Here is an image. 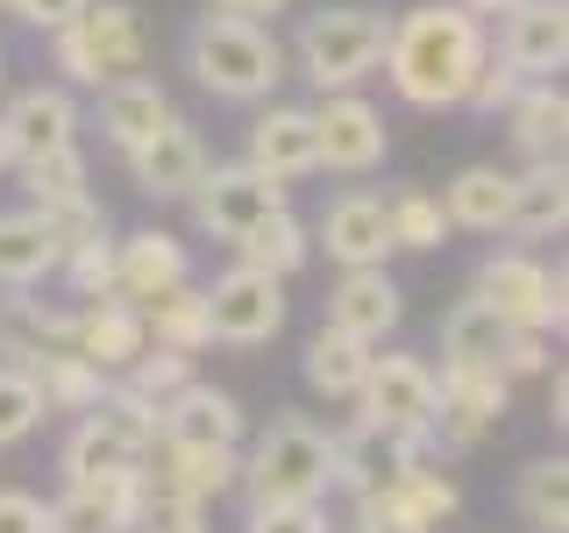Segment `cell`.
Returning <instances> with one entry per match:
<instances>
[{
    "label": "cell",
    "instance_id": "e575fe53",
    "mask_svg": "<svg viewBox=\"0 0 569 533\" xmlns=\"http://www.w3.org/2000/svg\"><path fill=\"white\" fill-rule=\"evenodd\" d=\"M142 328H150V342H164V349H186V355H200L213 349V334H207V292L200 284H171V292H157L150 306H142Z\"/></svg>",
    "mask_w": 569,
    "mask_h": 533
},
{
    "label": "cell",
    "instance_id": "8fae6325",
    "mask_svg": "<svg viewBox=\"0 0 569 533\" xmlns=\"http://www.w3.org/2000/svg\"><path fill=\"white\" fill-rule=\"evenodd\" d=\"M356 413L406 426V434H420L435 449V370L420 355H370L363 384H356Z\"/></svg>",
    "mask_w": 569,
    "mask_h": 533
},
{
    "label": "cell",
    "instance_id": "d590c367",
    "mask_svg": "<svg viewBox=\"0 0 569 533\" xmlns=\"http://www.w3.org/2000/svg\"><path fill=\"white\" fill-rule=\"evenodd\" d=\"M299 370H307V384L320 399H356V384H363V370H370V342H356L342 328H320L307 342V363Z\"/></svg>",
    "mask_w": 569,
    "mask_h": 533
},
{
    "label": "cell",
    "instance_id": "816d5d0a",
    "mask_svg": "<svg viewBox=\"0 0 569 533\" xmlns=\"http://www.w3.org/2000/svg\"><path fill=\"white\" fill-rule=\"evenodd\" d=\"M470 14H506V8H520V0H462Z\"/></svg>",
    "mask_w": 569,
    "mask_h": 533
},
{
    "label": "cell",
    "instance_id": "d6986e66",
    "mask_svg": "<svg viewBox=\"0 0 569 533\" xmlns=\"http://www.w3.org/2000/svg\"><path fill=\"white\" fill-rule=\"evenodd\" d=\"M0 129H8L14 164H29V157L58 150V142H79V100L64 86H22L8 100V114H0Z\"/></svg>",
    "mask_w": 569,
    "mask_h": 533
},
{
    "label": "cell",
    "instance_id": "7c38bea8",
    "mask_svg": "<svg viewBox=\"0 0 569 533\" xmlns=\"http://www.w3.org/2000/svg\"><path fill=\"white\" fill-rule=\"evenodd\" d=\"M512 399L506 370H441L435 378V449H477L485 434H498Z\"/></svg>",
    "mask_w": 569,
    "mask_h": 533
},
{
    "label": "cell",
    "instance_id": "9c48e42d",
    "mask_svg": "<svg viewBox=\"0 0 569 533\" xmlns=\"http://www.w3.org/2000/svg\"><path fill=\"white\" fill-rule=\"evenodd\" d=\"M186 200H192V221H200V235L236 242L249 221H263L271 207H284V178L257 171L249 157H242V164H207L200 185H192Z\"/></svg>",
    "mask_w": 569,
    "mask_h": 533
},
{
    "label": "cell",
    "instance_id": "f35d334b",
    "mask_svg": "<svg viewBox=\"0 0 569 533\" xmlns=\"http://www.w3.org/2000/svg\"><path fill=\"white\" fill-rule=\"evenodd\" d=\"M385 221H391V249H441L449 242V213H441V200H427V192H391Z\"/></svg>",
    "mask_w": 569,
    "mask_h": 533
},
{
    "label": "cell",
    "instance_id": "b9f144b4",
    "mask_svg": "<svg viewBox=\"0 0 569 533\" xmlns=\"http://www.w3.org/2000/svg\"><path fill=\"white\" fill-rule=\"evenodd\" d=\"M36 426H43V391L22 363H0V449L29 441Z\"/></svg>",
    "mask_w": 569,
    "mask_h": 533
},
{
    "label": "cell",
    "instance_id": "3957f363",
    "mask_svg": "<svg viewBox=\"0 0 569 533\" xmlns=\"http://www.w3.org/2000/svg\"><path fill=\"white\" fill-rule=\"evenodd\" d=\"M236 484L249 505H292V497H328L335 491V434L299 413L271 420L236 462Z\"/></svg>",
    "mask_w": 569,
    "mask_h": 533
},
{
    "label": "cell",
    "instance_id": "60d3db41",
    "mask_svg": "<svg viewBox=\"0 0 569 533\" xmlns=\"http://www.w3.org/2000/svg\"><path fill=\"white\" fill-rule=\"evenodd\" d=\"M86 413H100L107 426H114V434H129L136 449H157V399H142L136 384L107 378V391H100L93 405H86Z\"/></svg>",
    "mask_w": 569,
    "mask_h": 533
},
{
    "label": "cell",
    "instance_id": "bcb514c9",
    "mask_svg": "<svg viewBox=\"0 0 569 533\" xmlns=\"http://www.w3.org/2000/svg\"><path fill=\"white\" fill-rule=\"evenodd\" d=\"M520 71H512L506 58H485V71H477V79H470V93H462V107H477V114H506V100L512 93H520Z\"/></svg>",
    "mask_w": 569,
    "mask_h": 533
},
{
    "label": "cell",
    "instance_id": "ba28073f",
    "mask_svg": "<svg viewBox=\"0 0 569 533\" xmlns=\"http://www.w3.org/2000/svg\"><path fill=\"white\" fill-rule=\"evenodd\" d=\"M456 505H462V491L449 484V476L427 470V462H413L406 476H391V484L356 497L349 526H363V533H441L456 520Z\"/></svg>",
    "mask_w": 569,
    "mask_h": 533
},
{
    "label": "cell",
    "instance_id": "db71d44e",
    "mask_svg": "<svg viewBox=\"0 0 569 533\" xmlns=\"http://www.w3.org/2000/svg\"><path fill=\"white\" fill-rule=\"evenodd\" d=\"M0 86H8V58H0Z\"/></svg>",
    "mask_w": 569,
    "mask_h": 533
},
{
    "label": "cell",
    "instance_id": "83f0119b",
    "mask_svg": "<svg viewBox=\"0 0 569 533\" xmlns=\"http://www.w3.org/2000/svg\"><path fill=\"white\" fill-rule=\"evenodd\" d=\"M506 228H512V235H527V242H548V235H562V228H569V171H562V157H541V164L512 171V213H506Z\"/></svg>",
    "mask_w": 569,
    "mask_h": 533
},
{
    "label": "cell",
    "instance_id": "8d00e7d4",
    "mask_svg": "<svg viewBox=\"0 0 569 533\" xmlns=\"http://www.w3.org/2000/svg\"><path fill=\"white\" fill-rule=\"evenodd\" d=\"M29 185L36 207H71V200H93V164H86L79 142H58V150L29 157V164H14Z\"/></svg>",
    "mask_w": 569,
    "mask_h": 533
},
{
    "label": "cell",
    "instance_id": "f6af8a7d",
    "mask_svg": "<svg viewBox=\"0 0 569 533\" xmlns=\"http://www.w3.org/2000/svg\"><path fill=\"white\" fill-rule=\"evenodd\" d=\"M242 533H335L328 497H292V505H249Z\"/></svg>",
    "mask_w": 569,
    "mask_h": 533
},
{
    "label": "cell",
    "instance_id": "d4e9b609",
    "mask_svg": "<svg viewBox=\"0 0 569 533\" xmlns=\"http://www.w3.org/2000/svg\"><path fill=\"white\" fill-rule=\"evenodd\" d=\"M320 242H328V257L356 271V263H385L391 257V221H385V200H370V192H342L328 213H320Z\"/></svg>",
    "mask_w": 569,
    "mask_h": 533
},
{
    "label": "cell",
    "instance_id": "681fc988",
    "mask_svg": "<svg viewBox=\"0 0 569 533\" xmlns=\"http://www.w3.org/2000/svg\"><path fill=\"white\" fill-rule=\"evenodd\" d=\"M221 14H242V22H263V14H284L292 0H213Z\"/></svg>",
    "mask_w": 569,
    "mask_h": 533
},
{
    "label": "cell",
    "instance_id": "2e32d148",
    "mask_svg": "<svg viewBox=\"0 0 569 533\" xmlns=\"http://www.w3.org/2000/svg\"><path fill=\"white\" fill-rule=\"evenodd\" d=\"M242 405L213 384H178L171 399H157V441H186V449H242Z\"/></svg>",
    "mask_w": 569,
    "mask_h": 533
},
{
    "label": "cell",
    "instance_id": "836d02e7",
    "mask_svg": "<svg viewBox=\"0 0 569 533\" xmlns=\"http://www.w3.org/2000/svg\"><path fill=\"white\" fill-rule=\"evenodd\" d=\"M71 328H79V313H71V306H43V299L14 292L8 306H0V355L29 363L36 349H64Z\"/></svg>",
    "mask_w": 569,
    "mask_h": 533
},
{
    "label": "cell",
    "instance_id": "30bf717a",
    "mask_svg": "<svg viewBox=\"0 0 569 533\" xmlns=\"http://www.w3.org/2000/svg\"><path fill=\"white\" fill-rule=\"evenodd\" d=\"M385 150H391L385 114L356 93V86H349V93H320V107H313V164L320 171L363 178V171L385 164Z\"/></svg>",
    "mask_w": 569,
    "mask_h": 533
},
{
    "label": "cell",
    "instance_id": "c3c4849f",
    "mask_svg": "<svg viewBox=\"0 0 569 533\" xmlns=\"http://www.w3.org/2000/svg\"><path fill=\"white\" fill-rule=\"evenodd\" d=\"M0 8H8L14 14V22H29V29H58V22H71V14H79L86 8V0H0Z\"/></svg>",
    "mask_w": 569,
    "mask_h": 533
},
{
    "label": "cell",
    "instance_id": "8992f818",
    "mask_svg": "<svg viewBox=\"0 0 569 533\" xmlns=\"http://www.w3.org/2000/svg\"><path fill=\"white\" fill-rule=\"evenodd\" d=\"M200 292H207V334L228 349H263L284 328V278L257 271V263H236Z\"/></svg>",
    "mask_w": 569,
    "mask_h": 533
},
{
    "label": "cell",
    "instance_id": "ee69618b",
    "mask_svg": "<svg viewBox=\"0 0 569 533\" xmlns=\"http://www.w3.org/2000/svg\"><path fill=\"white\" fill-rule=\"evenodd\" d=\"M129 533H213L200 497H178V491H142L136 526Z\"/></svg>",
    "mask_w": 569,
    "mask_h": 533
},
{
    "label": "cell",
    "instance_id": "7dc6e473",
    "mask_svg": "<svg viewBox=\"0 0 569 533\" xmlns=\"http://www.w3.org/2000/svg\"><path fill=\"white\" fill-rule=\"evenodd\" d=\"M0 533H50V505L36 491H0Z\"/></svg>",
    "mask_w": 569,
    "mask_h": 533
},
{
    "label": "cell",
    "instance_id": "603a6c76",
    "mask_svg": "<svg viewBox=\"0 0 569 533\" xmlns=\"http://www.w3.org/2000/svg\"><path fill=\"white\" fill-rule=\"evenodd\" d=\"M142 491H150V476H142V470L114 476V484H100V491L64 484V497L50 505V533H129Z\"/></svg>",
    "mask_w": 569,
    "mask_h": 533
},
{
    "label": "cell",
    "instance_id": "f907efd6",
    "mask_svg": "<svg viewBox=\"0 0 569 533\" xmlns=\"http://www.w3.org/2000/svg\"><path fill=\"white\" fill-rule=\"evenodd\" d=\"M562 405H569V384H562V370H556V378H548V420H556V426L569 420V413H562Z\"/></svg>",
    "mask_w": 569,
    "mask_h": 533
},
{
    "label": "cell",
    "instance_id": "ab89813d",
    "mask_svg": "<svg viewBox=\"0 0 569 533\" xmlns=\"http://www.w3.org/2000/svg\"><path fill=\"white\" fill-rule=\"evenodd\" d=\"M58 271H64V284H71L79 299H100V292H114V235H107V228H93V235L64 242Z\"/></svg>",
    "mask_w": 569,
    "mask_h": 533
},
{
    "label": "cell",
    "instance_id": "11a10c76",
    "mask_svg": "<svg viewBox=\"0 0 569 533\" xmlns=\"http://www.w3.org/2000/svg\"><path fill=\"white\" fill-rule=\"evenodd\" d=\"M349 533H363V526H349Z\"/></svg>",
    "mask_w": 569,
    "mask_h": 533
},
{
    "label": "cell",
    "instance_id": "7a4b0ae2",
    "mask_svg": "<svg viewBox=\"0 0 569 533\" xmlns=\"http://www.w3.org/2000/svg\"><path fill=\"white\" fill-rule=\"evenodd\" d=\"M186 71L207 86L213 100H236V107H257L278 93L284 79V43L263 22H242V14H200L186 36Z\"/></svg>",
    "mask_w": 569,
    "mask_h": 533
},
{
    "label": "cell",
    "instance_id": "74e56055",
    "mask_svg": "<svg viewBox=\"0 0 569 533\" xmlns=\"http://www.w3.org/2000/svg\"><path fill=\"white\" fill-rule=\"evenodd\" d=\"M512 505L533 533H562L569 526V462L548 455V462H527L520 484H512Z\"/></svg>",
    "mask_w": 569,
    "mask_h": 533
},
{
    "label": "cell",
    "instance_id": "4fadbf2b",
    "mask_svg": "<svg viewBox=\"0 0 569 533\" xmlns=\"http://www.w3.org/2000/svg\"><path fill=\"white\" fill-rule=\"evenodd\" d=\"M413 462H427V441L406 434V426H385V420H363L356 413L342 434H335V491L363 497L391 484V476H406Z\"/></svg>",
    "mask_w": 569,
    "mask_h": 533
},
{
    "label": "cell",
    "instance_id": "f546056e",
    "mask_svg": "<svg viewBox=\"0 0 569 533\" xmlns=\"http://www.w3.org/2000/svg\"><path fill=\"white\" fill-rule=\"evenodd\" d=\"M64 242L43 213H0V292H36L50 271H58Z\"/></svg>",
    "mask_w": 569,
    "mask_h": 533
},
{
    "label": "cell",
    "instance_id": "cb8c5ba5",
    "mask_svg": "<svg viewBox=\"0 0 569 533\" xmlns=\"http://www.w3.org/2000/svg\"><path fill=\"white\" fill-rule=\"evenodd\" d=\"M512 342V320L491 306V299H456L449 320H441V370H498V355Z\"/></svg>",
    "mask_w": 569,
    "mask_h": 533
},
{
    "label": "cell",
    "instance_id": "ffe728a7",
    "mask_svg": "<svg viewBox=\"0 0 569 533\" xmlns=\"http://www.w3.org/2000/svg\"><path fill=\"white\" fill-rule=\"evenodd\" d=\"M142 342H150V328H142V306L121 292H100L93 306L79 313V328H71V349L86 355V363H100L107 378H121V370L142 355Z\"/></svg>",
    "mask_w": 569,
    "mask_h": 533
},
{
    "label": "cell",
    "instance_id": "9a60e30c",
    "mask_svg": "<svg viewBox=\"0 0 569 533\" xmlns=\"http://www.w3.org/2000/svg\"><path fill=\"white\" fill-rule=\"evenodd\" d=\"M498 58L520 79H556L569 64V0H520V8H506Z\"/></svg>",
    "mask_w": 569,
    "mask_h": 533
},
{
    "label": "cell",
    "instance_id": "7bdbcfd3",
    "mask_svg": "<svg viewBox=\"0 0 569 533\" xmlns=\"http://www.w3.org/2000/svg\"><path fill=\"white\" fill-rule=\"evenodd\" d=\"M200 370H192V355L186 349H164V342H142V355L129 370H121V384H136L142 399H171L178 384H192Z\"/></svg>",
    "mask_w": 569,
    "mask_h": 533
},
{
    "label": "cell",
    "instance_id": "6da1fadb",
    "mask_svg": "<svg viewBox=\"0 0 569 533\" xmlns=\"http://www.w3.org/2000/svg\"><path fill=\"white\" fill-rule=\"evenodd\" d=\"M491 58V36L485 14H470L462 0H427V8H406L385 36V71H391V93L406 107H462L470 79Z\"/></svg>",
    "mask_w": 569,
    "mask_h": 533
},
{
    "label": "cell",
    "instance_id": "d6a6232c",
    "mask_svg": "<svg viewBox=\"0 0 569 533\" xmlns=\"http://www.w3.org/2000/svg\"><path fill=\"white\" fill-rule=\"evenodd\" d=\"M242 263H257V271H271V278H292V271H307V257H313V235H307V221H299L292 207H271L263 221H249L242 235Z\"/></svg>",
    "mask_w": 569,
    "mask_h": 533
},
{
    "label": "cell",
    "instance_id": "e0dca14e",
    "mask_svg": "<svg viewBox=\"0 0 569 533\" xmlns=\"http://www.w3.org/2000/svg\"><path fill=\"white\" fill-rule=\"evenodd\" d=\"M399 313H406V299H399V284L385 278V263H356V271H342L335 292H328V328H342V334H356V342H370V349L399 328Z\"/></svg>",
    "mask_w": 569,
    "mask_h": 533
},
{
    "label": "cell",
    "instance_id": "44dd1931",
    "mask_svg": "<svg viewBox=\"0 0 569 533\" xmlns=\"http://www.w3.org/2000/svg\"><path fill=\"white\" fill-rule=\"evenodd\" d=\"M150 462V449H136L129 434H114L100 413H79V426H71V441H64V455H58V470H64V484H79V491H100V484H114V476H129Z\"/></svg>",
    "mask_w": 569,
    "mask_h": 533
},
{
    "label": "cell",
    "instance_id": "1f68e13d",
    "mask_svg": "<svg viewBox=\"0 0 569 533\" xmlns=\"http://www.w3.org/2000/svg\"><path fill=\"white\" fill-rule=\"evenodd\" d=\"M22 370L36 378V391H43V413H86V405L107 391V370L86 363L71 342H64V349H36Z\"/></svg>",
    "mask_w": 569,
    "mask_h": 533
},
{
    "label": "cell",
    "instance_id": "7402d4cb",
    "mask_svg": "<svg viewBox=\"0 0 569 533\" xmlns=\"http://www.w3.org/2000/svg\"><path fill=\"white\" fill-rule=\"evenodd\" d=\"M506 135H512V150H520L527 164L562 157V142H569V93H562V79H527L520 93L506 100Z\"/></svg>",
    "mask_w": 569,
    "mask_h": 533
},
{
    "label": "cell",
    "instance_id": "5b68a950",
    "mask_svg": "<svg viewBox=\"0 0 569 533\" xmlns=\"http://www.w3.org/2000/svg\"><path fill=\"white\" fill-rule=\"evenodd\" d=\"M50 64H58L71 86H93V93L107 79H121V71H142L136 8H121V0H86L71 22L50 29Z\"/></svg>",
    "mask_w": 569,
    "mask_h": 533
},
{
    "label": "cell",
    "instance_id": "f1b7e54d",
    "mask_svg": "<svg viewBox=\"0 0 569 533\" xmlns=\"http://www.w3.org/2000/svg\"><path fill=\"white\" fill-rule=\"evenodd\" d=\"M157 470L142 462V476H150V491H178V497H221L228 484H236V462L242 449H186V441H157Z\"/></svg>",
    "mask_w": 569,
    "mask_h": 533
},
{
    "label": "cell",
    "instance_id": "ac0fdd59",
    "mask_svg": "<svg viewBox=\"0 0 569 533\" xmlns=\"http://www.w3.org/2000/svg\"><path fill=\"white\" fill-rule=\"evenodd\" d=\"M186 278H192V249L164 228H136V235L114 242V292L136 299V306H150L157 292H171Z\"/></svg>",
    "mask_w": 569,
    "mask_h": 533
},
{
    "label": "cell",
    "instance_id": "277c9868",
    "mask_svg": "<svg viewBox=\"0 0 569 533\" xmlns=\"http://www.w3.org/2000/svg\"><path fill=\"white\" fill-rule=\"evenodd\" d=\"M385 36H391V22L370 8H320L292 36V64L320 93H349V86H363L385 64Z\"/></svg>",
    "mask_w": 569,
    "mask_h": 533
},
{
    "label": "cell",
    "instance_id": "52a82bcc",
    "mask_svg": "<svg viewBox=\"0 0 569 533\" xmlns=\"http://www.w3.org/2000/svg\"><path fill=\"white\" fill-rule=\"evenodd\" d=\"M562 292H569V278L548 271V263H533L527 249H506V257H485V263H477V299H491L512 328H533V334L556 328L562 334V320H569Z\"/></svg>",
    "mask_w": 569,
    "mask_h": 533
},
{
    "label": "cell",
    "instance_id": "f5cc1de1",
    "mask_svg": "<svg viewBox=\"0 0 569 533\" xmlns=\"http://www.w3.org/2000/svg\"><path fill=\"white\" fill-rule=\"evenodd\" d=\"M14 171V150H8V129H0V178Z\"/></svg>",
    "mask_w": 569,
    "mask_h": 533
},
{
    "label": "cell",
    "instance_id": "5bb4252c",
    "mask_svg": "<svg viewBox=\"0 0 569 533\" xmlns=\"http://www.w3.org/2000/svg\"><path fill=\"white\" fill-rule=\"evenodd\" d=\"M129 171H136L142 200H186V192L200 185V171H207V142H200L192 121L164 114V121H157V135L129 150Z\"/></svg>",
    "mask_w": 569,
    "mask_h": 533
},
{
    "label": "cell",
    "instance_id": "4dcf8cb0",
    "mask_svg": "<svg viewBox=\"0 0 569 533\" xmlns=\"http://www.w3.org/2000/svg\"><path fill=\"white\" fill-rule=\"evenodd\" d=\"M441 213H449V228H470V235H498L512 213V171L498 164H470L449 178V192H441Z\"/></svg>",
    "mask_w": 569,
    "mask_h": 533
},
{
    "label": "cell",
    "instance_id": "4316f807",
    "mask_svg": "<svg viewBox=\"0 0 569 533\" xmlns=\"http://www.w3.org/2000/svg\"><path fill=\"white\" fill-rule=\"evenodd\" d=\"M164 114H171L164 86L142 79V71H121V79L100 86V135H107V150H121V157H129L136 142H150Z\"/></svg>",
    "mask_w": 569,
    "mask_h": 533
},
{
    "label": "cell",
    "instance_id": "484cf974",
    "mask_svg": "<svg viewBox=\"0 0 569 533\" xmlns=\"http://www.w3.org/2000/svg\"><path fill=\"white\" fill-rule=\"evenodd\" d=\"M249 164L284 178V185L320 171L313 164V107H263V114L249 121Z\"/></svg>",
    "mask_w": 569,
    "mask_h": 533
}]
</instances>
